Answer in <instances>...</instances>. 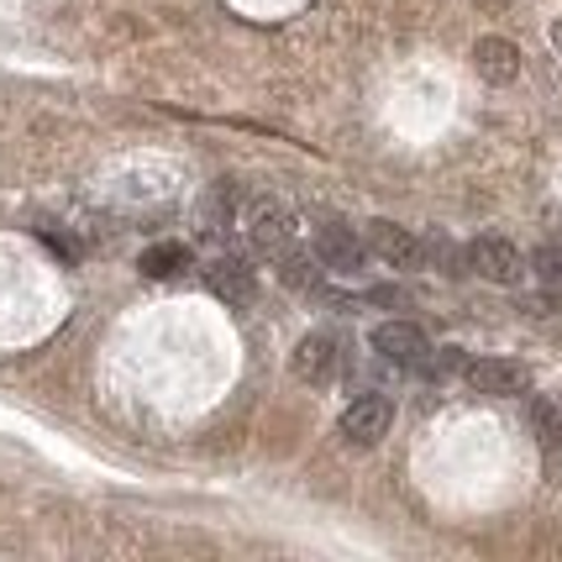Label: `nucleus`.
Returning a JSON list of instances; mask_svg holds the SVG:
<instances>
[{"label": "nucleus", "instance_id": "1", "mask_svg": "<svg viewBox=\"0 0 562 562\" xmlns=\"http://www.w3.org/2000/svg\"><path fill=\"white\" fill-rule=\"evenodd\" d=\"M373 352L384 358V363L394 368H426V358H431V342H426V331L420 326H411V321H384V326H373Z\"/></svg>", "mask_w": 562, "mask_h": 562}, {"label": "nucleus", "instance_id": "2", "mask_svg": "<svg viewBox=\"0 0 562 562\" xmlns=\"http://www.w3.org/2000/svg\"><path fill=\"white\" fill-rule=\"evenodd\" d=\"M243 232L252 247H263V252H284L294 243V216L279 205V200H252L243 211Z\"/></svg>", "mask_w": 562, "mask_h": 562}, {"label": "nucleus", "instance_id": "3", "mask_svg": "<svg viewBox=\"0 0 562 562\" xmlns=\"http://www.w3.org/2000/svg\"><path fill=\"white\" fill-rule=\"evenodd\" d=\"M468 269L479 273V279H490V284H520L526 258H520L515 243H505V237H473V243H468Z\"/></svg>", "mask_w": 562, "mask_h": 562}, {"label": "nucleus", "instance_id": "4", "mask_svg": "<svg viewBox=\"0 0 562 562\" xmlns=\"http://www.w3.org/2000/svg\"><path fill=\"white\" fill-rule=\"evenodd\" d=\"M390 426H394V405L384 394H363V400H352L342 411V437L352 447H379L390 437Z\"/></svg>", "mask_w": 562, "mask_h": 562}, {"label": "nucleus", "instance_id": "5", "mask_svg": "<svg viewBox=\"0 0 562 562\" xmlns=\"http://www.w3.org/2000/svg\"><path fill=\"white\" fill-rule=\"evenodd\" d=\"M294 379H305V384H331L337 373H342V347H337V337H326V331H311L305 342L294 347Z\"/></svg>", "mask_w": 562, "mask_h": 562}, {"label": "nucleus", "instance_id": "6", "mask_svg": "<svg viewBox=\"0 0 562 562\" xmlns=\"http://www.w3.org/2000/svg\"><path fill=\"white\" fill-rule=\"evenodd\" d=\"M526 384H531V373H526V363H515V358H473L468 363V390L473 394H526Z\"/></svg>", "mask_w": 562, "mask_h": 562}, {"label": "nucleus", "instance_id": "7", "mask_svg": "<svg viewBox=\"0 0 562 562\" xmlns=\"http://www.w3.org/2000/svg\"><path fill=\"white\" fill-rule=\"evenodd\" d=\"M363 247L373 252V258L394 263V269H411V263H420V243L405 232V226H400V221H368Z\"/></svg>", "mask_w": 562, "mask_h": 562}, {"label": "nucleus", "instance_id": "8", "mask_svg": "<svg viewBox=\"0 0 562 562\" xmlns=\"http://www.w3.org/2000/svg\"><path fill=\"white\" fill-rule=\"evenodd\" d=\"M205 284H211V294L226 300V305H252V294H258V273H252L247 258H216V263L205 269Z\"/></svg>", "mask_w": 562, "mask_h": 562}, {"label": "nucleus", "instance_id": "9", "mask_svg": "<svg viewBox=\"0 0 562 562\" xmlns=\"http://www.w3.org/2000/svg\"><path fill=\"white\" fill-rule=\"evenodd\" d=\"M316 258L326 269L352 273L363 263V237L352 226H342V221H326V226H316Z\"/></svg>", "mask_w": 562, "mask_h": 562}, {"label": "nucleus", "instance_id": "10", "mask_svg": "<svg viewBox=\"0 0 562 562\" xmlns=\"http://www.w3.org/2000/svg\"><path fill=\"white\" fill-rule=\"evenodd\" d=\"M473 69L484 85H510L515 74H520V48H515L510 37H479L473 43Z\"/></svg>", "mask_w": 562, "mask_h": 562}, {"label": "nucleus", "instance_id": "11", "mask_svg": "<svg viewBox=\"0 0 562 562\" xmlns=\"http://www.w3.org/2000/svg\"><path fill=\"white\" fill-rule=\"evenodd\" d=\"M137 269H143L147 279H173V273L190 269V247L184 243H153V247H143Z\"/></svg>", "mask_w": 562, "mask_h": 562}, {"label": "nucleus", "instance_id": "12", "mask_svg": "<svg viewBox=\"0 0 562 562\" xmlns=\"http://www.w3.org/2000/svg\"><path fill=\"white\" fill-rule=\"evenodd\" d=\"M279 279L290 284V290H316L321 284V269H316V258H305V252H279Z\"/></svg>", "mask_w": 562, "mask_h": 562}, {"label": "nucleus", "instance_id": "13", "mask_svg": "<svg viewBox=\"0 0 562 562\" xmlns=\"http://www.w3.org/2000/svg\"><path fill=\"white\" fill-rule=\"evenodd\" d=\"M531 426H537V441H541V447H558V441H562V405H552V400H537V405H531Z\"/></svg>", "mask_w": 562, "mask_h": 562}, {"label": "nucleus", "instance_id": "14", "mask_svg": "<svg viewBox=\"0 0 562 562\" xmlns=\"http://www.w3.org/2000/svg\"><path fill=\"white\" fill-rule=\"evenodd\" d=\"M531 273H537L547 290H562V243H547L531 252Z\"/></svg>", "mask_w": 562, "mask_h": 562}, {"label": "nucleus", "instance_id": "15", "mask_svg": "<svg viewBox=\"0 0 562 562\" xmlns=\"http://www.w3.org/2000/svg\"><path fill=\"white\" fill-rule=\"evenodd\" d=\"M426 368H431L437 379H447V373H468V358H463V347H431Z\"/></svg>", "mask_w": 562, "mask_h": 562}, {"label": "nucleus", "instance_id": "16", "mask_svg": "<svg viewBox=\"0 0 562 562\" xmlns=\"http://www.w3.org/2000/svg\"><path fill=\"white\" fill-rule=\"evenodd\" d=\"M547 479H552V484H562V441H558V447H547Z\"/></svg>", "mask_w": 562, "mask_h": 562}, {"label": "nucleus", "instance_id": "17", "mask_svg": "<svg viewBox=\"0 0 562 562\" xmlns=\"http://www.w3.org/2000/svg\"><path fill=\"white\" fill-rule=\"evenodd\" d=\"M552 43H558V48H562V22H558V32H552Z\"/></svg>", "mask_w": 562, "mask_h": 562}]
</instances>
